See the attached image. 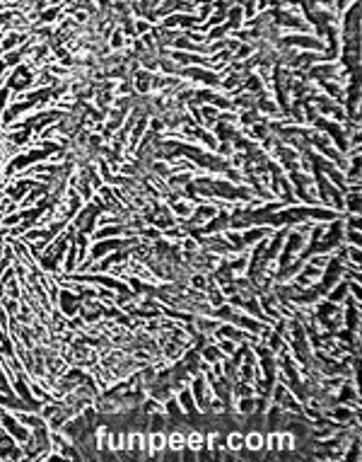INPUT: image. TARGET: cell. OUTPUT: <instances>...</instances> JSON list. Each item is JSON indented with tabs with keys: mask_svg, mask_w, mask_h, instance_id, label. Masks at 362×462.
Returning a JSON list of instances; mask_svg holds the SVG:
<instances>
[{
	"mask_svg": "<svg viewBox=\"0 0 362 462\" xmlns=\"http://www.w3.org/2000/svg\"><path fill=\"white\" fill-rule=\"evenodd\" d=\"M246 446L251 448V450H258V448H263V436H261V433H251V436L246 438Z\"/></svg>",
	"mask_w": 362,
	"mask_h": 462,
	"instance_id": "obj_1",
	"label": "cell"
},
{
	"mask_svg": "<svg viewBox=\"0 0 362 462\" xmlns=\"http://www.w3.org/2000/svg\"><path fill=\"white\" fill-rule=\"evenodd\" d=\"M241 443H244V438H241L239 433L230 436V448H232V450H239V448H241Z\"/></svg>",
	"mask_w": 362,
	"mask_h": 462,
	"instance_id": "obj_2",
	"label": "cell"
}]
</instances>
